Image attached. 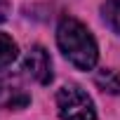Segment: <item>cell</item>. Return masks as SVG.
Here are the masks:
<instances>
[{
	"label": "cell",
	"mask_w": 120,
	"mask_h": 120,
	"mask_svg": "<svg viewBox=\"0 0 120 120\" xmlns=\"http://www.w3.org/2000/svg\"><path fill=\"white\" fill-rule=\"evenodd\" d=\"M56 45L64 52V56L68 61L82 71L94 68L97 59H99V49L97 42L92 38V33L87 31V26H82L78 19H64L56 28Z\"/></svg>",
	"instance_id": "cell-1"
},
{
	"label": "cell",
	"mask_w": 120,
	"mask_h": 120,
	"mask_svg": "<svg viewBox=\"0 0 120 120\" xmlns=\"http://www.w3.org/2000/svg\"><path fill=\"white\" fill-rule=\"evenodd\" d=\"M56 108L61 120H97L92 99L75 85H66L56 92Z\"/></svg>",
	"instance_id": "cell-2"
},
{
	"label": "cell",
	"mask_w": 120,
	"mask_h": 120,
	"mask_svg": "<svg viewBox=\"0 0 120 120\" xmlns=\"http://www.w3.org/2000/svg\"><path fill=\"white\" fill-rule=\"evenodd\" d=\"M31 104V94L24 90V85L14 78L0 75V108L5 111H21Z\"/></svg>",
	"instance_id": "cell-3"
},
{
	"label": "cell",
	"mask_w": 120,
	"mask_h": 120,
	"mask_svg": "<svg viewBox=\"0 0 120 120\" xmlns=\"http://www.w3.org/2000/svg\"><path fill=\"white\" fill-rule=\"evenodd\" d=\"M24 71L40 85H47L52 80V61H49V54L35 45L26 52V59H24Z\"/></svg>",
	"instance_id": "cell-4"
},
{
	"label": "cell",
	"mask_w": 120,
	"mask_h": 120,
	"mask_svg": "<svg viewBox=\"0 0 120 120\" xmlns=\"http://www.w3.org/2000/svg\"><path fill=\"white\" fill-rule=\"evenodd\" d=\"M17 54H19V49H17V42H14L10 35L0 33V68L10 66V64L14 61V59H17Z\"/></svg>",
	"instance_id": "cell-5"
},
{
	"label": "cell",
	"mask_w": 120,
	"mask_h": 120,
	"mask_svg": "<svg viewBox=\"0 0 120 120\" xmlns=\"http://www.w3.org/2000/svg\"><path fill=\"white\" fill-rule=\"evenodd\" d=\"M101 12H104L106 24L115 33H120V0H106L104 7H101Z\"/></svg>",
	"instance_id": "cell-6"
},
{
	"label": "cell",
	"mask_w": 120,
	"mask_h": 120,
	"mask_svg": "<svg viewBox=\"0 0 120 120\" xmlns=\"http://www.w3.org/2000/svg\"><path fill=\"white\" fill-rule=\"evenodd\" d=\"M97 85H99L101 90H108L111 94L120 92V80H118V75H115L113 71H101V73L97 75Z\"/></svg>",
	"instance_id": "cell-7"
},
{
	"label": "cell",
	"mask_w": 120,
	"mask_h": 120,
	"mask_svg": "<svg viewBox=\"0 0 120 120\" xmlns=\"http://www.w3.org/2000/svg\"><path fill=\"white\" fill-rule=\"evenodd\" d=\"M7 14H10V3L7 0H0V24L7 19Z\"/></svg>",
	"instance_id": "cell-8"
}]
</instances>
